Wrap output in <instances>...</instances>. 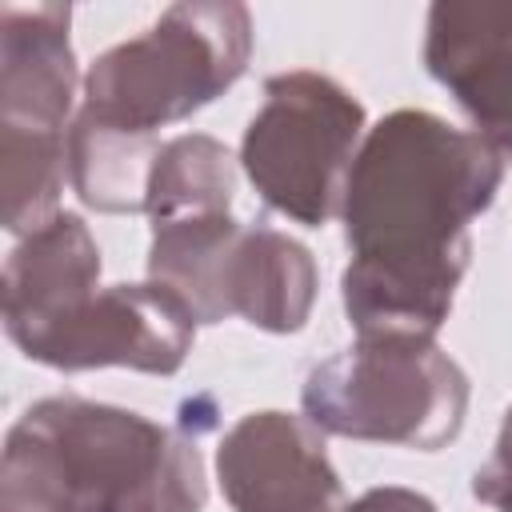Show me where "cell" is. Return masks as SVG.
<instances>
[{
	"mask_svg": "<svg viewBox=\"0 0 512 512\" xmlns=\"http://www.w3.org/2000/svg\"><path fill=\"white\" fill-rule=\"evenodd\" d=\"M196 440L132 408L48 396L4 440L0 512H204Z\"/></svg>",
	"mask_w": 512,
	"mask_h": 512,
	"instance_id": "7a4b0ae2",
	"label": "cell"
},
{
	"mask_svg": "<svg viewBox=\"0 0 512 512\" xmlns=\"http://www.w3.org/2000/svg\"><path fill=\"white\" fill-rule=\"evenodd\" d=\"M300 404L328 436L436 452L464 428L468 376L436 340L356 336L304 376Z\"/></svg>",
	"mask_w": 512,
	"mask_h": 512,
	"instance_id": "5b68a950",
	"label": "cell"
},
{
	"mask_svg": "<svg viewBox=\"0 0 512 512\" xmlns=\"http://www.w3.org/2000/svg\"><path fill=\"white\" fill-rule=\"evenodd\" d=\"M156 136H128L100 128L76 112L68 128V184L72 192L108 216H132L148 204V176L160 156Z\"/></svg>",
	"mask_w": 512,
	"mask_h": 512,
	"instance_id": "7c38bea8",
	"label": "cell"
},
{
	"mask_svg": "<svg viewBox=\"0 0 512 512\" xmlns=\"http://www.w3.org/2000/svg\"><path fill=\"white\" fill-rule=\"evenodd\" d=\"M248 56L252 16L244 4H172L148 32L92 60L80 116L128 136H156L224 96Z\"/></svg>",
	"mask_w": 512,
	"mask_h": 512,
	"instance_id": "3957f363",
	"label": "cell"
},
{
	"mask_svg": "<svg viewBox=\"0 0 512 512\" xmlns=\"http://www.w3.org/2000/svg\"><path fill=\"white\" fill-rule=\"evenodd\" d=\"M424 68L468 112L472 132L512 160V4L436 0L424 24Z\"/></svg>",
	"mask_w": 512,
	"mask_h": 512,
	"instance_id": "9c48e42d",
	"label": "cell"
},
{
	"mask_svg": "<svg viewBox=\"0 0 512 512\" xmlns=\"http://www.w3.org/2000/svg\"><path fill=\"white\" fill-rule=\"evenodd\" d=\"M336 512H360V508H356V504H348V508H336Z\"/></svg>",
	"mask_w": 512,
	"mask_h": 512,
	"instance_id": "2e32d148",
	"label": "cell"
},
{
	"mask_svg": "<svg viewBox=\"0 0 512 512\" xmlns=\"http://www.w3.org/2000/svg\"><path fill=\"white\" fill-rule=\"evenodd\" d=\"M216 480L232 512H336L340 472L308 416L248 412L216 448Z\"/></svg>",
	"mask_w": 512,
	"mask_h": 512,
	"instance_id": "ba28073f",
	"label": "cell"
},
{
	"mask_svg": "<svg viewBox=\"0 0 512 512\" xmlns=\"http://www.w3.org/2000/svg\"><path fill=\"white\" fill-rule=\"evenodd\" d=\"M360 512H436V504L412 488H396V484H384V488H368L360 500H352Z\"/></svg>",
	"mask_w": 512,
	"mask_h": 512,
	"instance_id": "9a60e30c",
	"label": "cell"
},
{
	"mask_svg": "<svg viewBox=\"0 0 512 512\" xmlns=\"http://www.w3.org/2000/svg\"><path fill=\"white\" fill-rule=\"evenodd\" d=\"M472 492L484 504H492L496 512H512V408L504 412V424H500L488 464L472 476Z\"/></svg>",
	"mask_w": 512,
	"mask_h": 512,
	"instance_id": "5bb4252c",
	"label": "cell"
},
{
	"mask_svg": "<svg viewBox=\"0 0 512 512\" xmlns=\"http://www.w3.org/2000/svg\"><path fill=\"white\" fill-rule=\"evenodd\" d=\"M148 280L168 288L196 324L248 320L264 332H300L316 304V260L280 228L204 212L152 224Z\"/></svg>",
	"mask_w": 512,
	"mask_h": 512,
	"instance_id": "277c9868",
	"label": "cell"
},
{
	"mask_svg": "<svg viewBox=\"0 0 512 512\" xmlns=\"http://www.w3.org/2000/svg\"><path fill=\"white\" fill-rule=\"evenodd\" d=\"M236 192V160L232 152L204 132H184L176 140H164L152 176H148V204L144 212L152 224L180 220V216H204V212H228Z\"/></svg>",
	"mask_w": 512,
	"mask_h": 512,
	"instance_id": "4fadbf2b",
	"label": "cell"
},
{
	"mask_svg": "<svg viewBox=\"0 0 512 512\" xmlns=\"http://www.w3.org/2000/svg\"><path fill=\"white\" fill-rule=\"evenodd\" d=\"M364 140V104L324 72L292 68L264 80V104L244 128L240 164L268 208L324 228L344 200Z\"/></svg>",
	"mask_w": 512,
	"mask_h": 512,
	"instance_id": "8992f818",
	"label": "cell"
},
{
	"mask_svg": "<svg viewBox=\"0 0 512 512\" xmlns=\"http://www.w3.org/2000/svg\"><path fill=\"white\" fill-rule=\"evenodd\" d=\"M4 332L24 352L92 292H100V248L76 212H56L4 260Z\"/></svg>",
	"mask_w": 512,
	"mask_h": 512,
	"instance_id": "8fae6325",
	"label": "cell"
},
{
	"mask_svg": "<svg viewBox=\"0 0 512 512\" xmlns=\"http://www.w3.org/2000/svg\"><path fill=\"white\" fill-rule=\"evenodd\" d=\"M500 156L436 112L396 108L364 132L340 220L344 316L356 336L436 340L472 264L468 224L492 208Z\"/></svg>",
	"mask_w": 512,
	"mask_h": 512,
	"instance_id": "6da1fadb",
	"label": "cell"
},
{
	"mask_svg": "<svg viewBox=\"0 0 512 512\" xmlns=\"http://www.w3.org/2000/svg\"><path fill=\"white\" fill-rule=\"evenodd\" d=\"M68 24V4L0 8V132L68 136L80 84Z\"/></svg>",
	"mask_w": 512,
	"mask_h": 512,
	"instance_id": "30bf717a",
	"label": "cell"
},
{
	"mask_svg": "<svg viewBox=\"0 0 512 512\" xmlns=\"http://www.w3.org/2000/svg\"><path fill=\"white\" fill-rule=\"evenodd\" d=\"M196 340L192 312L160 284H112L92 292L76 312L24 348L28 360L88 372V368H132L172 376L184 368Z\"/></svg>",
	"mask_w": 512,
	"mask_h": 512,
	"instance_id": "52a82bcc",
	"label": "cell"
}]
</instances>
